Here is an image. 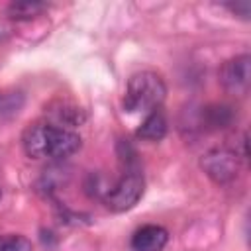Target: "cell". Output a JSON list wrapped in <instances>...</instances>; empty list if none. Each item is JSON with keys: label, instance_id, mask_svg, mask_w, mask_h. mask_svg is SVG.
<instances>
[{"label": "cell", "instance_id": "cell-1", "mask_svg": "<svg viewBox=\"0 0 251 251\" xmlns=\"http://www.w3.org/2000/svg\"><path fill=\"white\" fill-rule=\"evenodd\" d=\"M80 145L82 139L75 129L49 122L31 124L22 133V149L29 159H67Z\"/></svg>", "mask_w": 251, "mask_h": 251}, {"label": "cell", "instance_id": "cell-2", "mask_svg": "<svg viewBox=\"0 0 251 251\" xmlns=\"http://www.w3.org/2000/svg\"><path fill=\"white\" fill-rule=\"evenodd\" d=\"M118 149H120V159L124 163V173L114 184L106 186V190L100 196L104 206L116 214L131 210L143 196V188H145V178L135 149L127 141H122Z\"/></svg>", "mask_w": 251, "mask_h": 251}, {"label": "cell", "instance_id": "cell-3", "mask_svg": "<svg viewBox=\"0 0 251 251\" xmlns=\"http://www.w3.org/2000/svg\"><path fill=\"white\" fill-rule=\"evenodd\" d=\"M167 96V84L155 71H137L129 76L126 94H124V110L129 114L135 112H153L157 110Z\"/></svg>", "mask_w": 251, "mask_h": 251}, {"label": "cell", "instance_id": "cell-4", "mask_svg": "<svg viewBox=\"0 0 251 251\" xmlns=\"http://www.w3.org/2000/svg\"><path fill=\"white\" fill-rule=\"evenodd\" d=\"M200 169L216 184H229L239 173V159L237 153H233L231 149L216 147L200 157Z\"/></svg>", "mask_w": 251, "mask_h": 251}, {"label": "cell", "instance_id": "cell-5", "mask_svg": "<svg viewBox=\"0 0 251 251\" xmlns=\"http://www.w3.org/2000/svg\"><path fill=\"white\" fill-rule=\"evenodd\" d=\"M220 82L226 92L243 96L251 84V57L247 53L231 57L220 69Z\"/></svg>", "mask_w": 251, "mask_h": 251}, {"label": "cell", "instance_id": "cell-6", "mask_svg": "<svg viewBox=\"0 0 251 251\" xmlns=\"http://www.w3.org/2000/svg\"><path fill=\"white\" fill-rule=\"evenodd\" d=\"M169 243V231L157 224H145L131 233V251H163Z\"/></svg>", "mask_w": 251, "mask_h": 251}, {"label": "cell", "instance_id": "cell-7", "mask_svg": "<svg viewBox=\"0 0 251 251\" xmlns=\"http://www.w3.org/2000/svg\"><path fill=\"white\" fill-rule=\"evenodd\" d=\"M167 129H169V122H167L165 114L157 108V110L149 112V116L137 127L135 135L143 141H161L167 135Z\"/></svg>", "mask_w": 251, "mask_h": 251}, {"label": "cell", "instance_id": "cell-8", "mask_svg": "<svg viewBox=\"0 0 251 251\" xmlns=\"http://www.w3.org/2000/svg\"><path fill=\"white\" fill-rule=\"evenodd\" d=\"M233 110L226 104H212L202 108L200 112V126L202 127H210V129H222L227 127L233 122Z\"/></svg>", "mask_w": 251, "mask_h": 251}, {"label": "cell", "instance_id": "cell-9", "mask_svg": "<svg viewBox=\"0 0 251 251\" xmlns=\"http://www.w3.org/2000/svg\"><path fill=\"white\" fill-rule=\"evenodd\" d=\"M47 10V4L45 2H37V0H22V2H12L6 12L10 18H16V20H27V18H35L39 16L41 12Z\"/></svg>", "mask_w": 251, "mask_h": 251}, {"label": "cell", "instance_id": "cell-10", "mask_svg": "<svg viewBox=\"0 0 251 251\" xmlns=\"http://www.w3.org/2000/svg\"><path fill=\"white\" fill-rule=\"evenodd\" d=\"M0 251H33L31 241L20 233L0 235Z\"/></svg>", "mask_w": 251, "mask_h": 251}, {"label": "cell", "instance_id": "cell-11", "mask_svg": "<svg viewBox=\"0 0 251 251\" xmlns=\"http://www.w3.org/2000/svg\"><path fill=\"white\" fill-rule=\"evenodd\" d=\"M231 14H235V16H239V18H243V20H247L249 16H251V4L249 2H229V4H224Z\"/></svg>", "mask_w": 251, "mask_h": 251}, {"label": "cell", "instance_id": "cell-12", "mask_svg": "<svg viewBox=\"0 0 251 251\" xmlns=\"http://www.w3.org/2000/svg\"><path fill=\"white\" fill-rule=\"evenodd\" d=\"M20 102H16L14 96H0V110H16Z\"/></svg>", "mask_w": 251, "mask_h": 251}, {"label": "cell", "instance_id": "cell-13", "mask_svg": "<svg viewBox=\"0 0 251 251\" xmlns=\"http://www.w3.org/2000/svg\"><path fill=\"white\" fill-rule=\"evenodd\" d=\"M0 200H2V188H0Z\"/></svg>", "mask_w": 251, "mask_h": 251}]
</instances>
